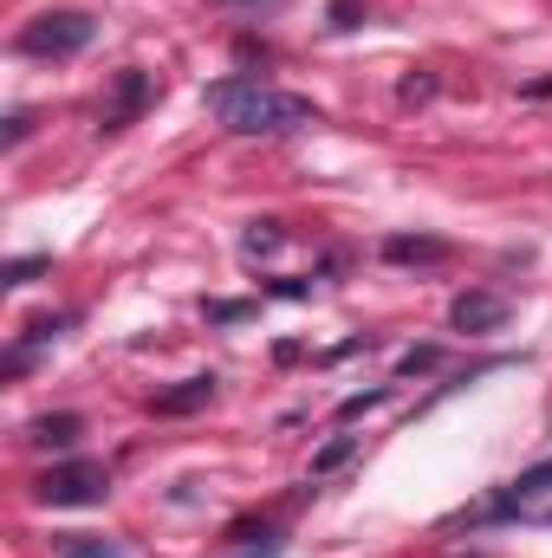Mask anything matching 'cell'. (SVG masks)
Listing matches in <instances>:
<instances>
[{
	"mask_svg": "<svg viewBox=\"0 0 552 558\" xmlns=\"http://www.w3.org/2000/svg\"><path fill=\"white\" fill-rule=\"evenodd\" d=\"M202 98H208V111L221 118V131H235V137H286V131L319 124V105H312V98L279 92L267 78H215Z\"/></svg>",
	"mask_w": 552,
	"mask_h": 558,
	"instance_id": "6da1fadb",
	"label": "cell"
},
{
	"mask_svg": "<svg viewBox=\"0 0 552 558\" xmlns=\"http://www.w3.org/2000/svg\"><path fill=\"white\" fill-rule=\"evenodd\" d=\"M92 33H98V20L92 13H39V20H26L20 26V52L26 59H79L85 46H92Z\"/></svg>",
	"mask_w": 552,
	"mask_h": 558,
	"instance_id": "7a4b0ae2",
	"label": "cell"
},
{
	"mask_svg": "<svg viewBox=\"0 0 552 558\" xmlns=\"http://www.w3.org/2000/svg\"><path fill=\"white\" fill-rule=\"evenodd\" d=\"M105 494H111L105 461H59L33 481V500H46V507H98Z\"/></svg>",
	"mask_w": 552,
	"mask_h": 558,
	"instance_id": "3957f363",
	"label": "cell"
},
{
	"mask_svg": "<svg viewBox=\"0 0 552 558\" xmlns=\"http://www.w3.org/2000/svg\"><path fill=\"white\" fill-rule=\"evenodd\" d=\"M149 98H156V85H149V72L143 65H124L118 78H111V98H105V131H131L143 111H149Z\"/></svg>",
	"mask_w": 552,
	"mask_h": 558,
	"instance_id": "277c9868",
	"label": "cell"
},
{
	"mask_svg": "<svg viewBox=\"0 0 552 558\" xmlns=\"http://www.w3.org/2000/svg\"><path fill=\"white\" fill-rule=\"evenodd\" d=\"M448 325L468 331V338H488V331L507 325V299H501V292H461V299L448 305Z\"/></svg>",
	"mask_w": 552,
	"mask_h": 558,
	"instance_id": "5b68a950",
	"label": "cell"
},
{
	"mask_svg": "<svg viewBox=\"0 0 552 558\" xmlns=\"http://www.w3.org/2000/svg\"><path fill=\"white\" fill-rule=\"evenodd\" d=\"M384 260L391 267H442L448 260V241H435V234H391L384 241Z\"/></svg>",
	"mask_w": 552,
	"mask_h": 558,
	"instance_id": "8992f818",
	"label": "cell"
},
{
	"mask_svg": "<svg viewBox=\"0 0 552 558\" xmlns=\"http://www.w3.org/2000/svg\"><path fill=\"white\" fill-rule=\"evenodd\" d=\"M547 487H552V454H547V461H533L527 474H514V481H507V487H501V494L488 500V513H514V507H527V500H540Z\"/></svg>",
	"mask_w": 552,
	"mask_h": 558,
	"instance_id": "52a82bcc",
	"label": "cell"
},
{
	"mask_svg": "<svg viewBox=\"0 0 552 558\" xmlns=\"http://www.w3.org/2000/svg\"><path fill=\"white\" fill-rule=\"evenodd\" d=\"M208 403H215V377H189V384L163 390L149 410H156V416H195V410H208Z\"/></svg>",
	"mask_w": 552,
	"mask_h": 558,
	"instance_id": "ba28073f",
	"label": "cell"
},
{
	"mask_svg": "<svg viewBox=\"0 0 552 558\" xmlns=\"http://www.w3.org/2000/svg\"><path fill=\"white\" fill-rule=\"evenodd\" d=\"M46 546H52V558H131L118 539H105V533H52Z\"/></svg>",
	"mask_w": 552,
	"mask_h": 558,
	"instance_id": "9c48e42d",
	"label": "cell"
},
{
	"mask_svg": "<svg viewBox=\"0 0 552 558\" xmlns=\"http://www.w3.org/2000/svg\"><path fill=\"white\" fill-rule=\"evenodd\" d=\"M85 435V416H72V410H59V416H39L33 428H26V441L33 448H72Z\"/></svg>",
	"mask_w": 552,
	"mask_h": 558,
	"instance_id": "30bf717a",
	"label": "cell"
},
{
	"mask_svg": "<svg viewBox=\"0 0 552 558\" xmlns=\"http://www.w3.org/2000/svg\"><path fill=\"white\" fill-rule=\"evenodd\" d=\"M358 441H364V435H332V441H325V448L312 454V481H325V474H338V468H345V461L358 454Z\"/></svg>",
	"mask_w": 552,
	"mask_h": 558,
	"instance_id": "8fae6325",
	"label": "cell"
},
{
	"mask_svg": "<svg viewBox=\"0 0 552 558\" xmlns=\"http://www.w3.org/2000/svg\"><path fill=\"white\" fill-rule=\"evenodd\" d=\"M279 221H254L248 234H241V260H267V254H279Z\"/></svg>",
	"mask_w": 552,
	"mask_h": 558,
	"instance_id": "7c38bea8",
	"label": "cell"
},
{
	"mask_svg": "<svg viewBox=\"0 0 552 558\" xmlns=\"http://www.w3.org/2000/svg\"><path fill=\"white\" fill-rule=\"evenodd\" d=\"M254 318V299H208V325H241Z\"/></svg>",
	"mask_w": 552,
	"mask_h": 558,
	"instance_id": "4fadbf2b",
	"label": "cell"
},
{
	"mask_svg": "<svg viewBox=\"0 0 552 558\" xmlns=\"http://www.w3.org/2000/svg\"><path fill=\"white\" fill-rule=\"evenodd\" d=\"M39 274H46V254H26V260H7L0 267V286H33Z\"/></svg>",
	"mask_w": 552,
	"mask_h": 558,
	"instance_id": "5bb4252c",
	"label": "cell"
},
{
	"mask_svg": "<svg viewBox=\"0 0 552 558\" xmlns=\"http://www.w3.org/2000/svg\"><path fill=\"white\" fill-rule=\"evenodd\" d=\"M384 397H391V390H364V397H345V403H338V416H345V422H351V416H364V410H377Z\"/></svg>",
	"mask_w": 552,
	"mask_h": 558,
	"instance_id": "9a60e30c",
	"label": "cell"
},
{
	"mask_svg": "<svg viewBox=\"0 0 552 558\" xmlns=\"http://www.w3.org/2000/svg\"><path fill=\"white\" fill-rule=\"evenodd\" d=\"M358 20H364V7H358V0H332V26H338V33H351Z\"/></svg>",
	"mask_w": 552,
	"mask_h": 558,
	"instance_id": "2e32d148",
	"label": "cell"
},
{
	"mask_svg": "<svg viewBox=\"0 0 552 558\" xmlns=\"http://www.w3.org/2000/svg\"><path fill=\"white\" fill-rule=\"evenodd\" d=\"M429 364H435V344H416V351H404V364H397V371L416 377V371H429Z\"/></svg>",
	"mask_w": 552,
	"mask_h": 558,
	"instance_id": "e0dca14e",
	"label": "cell"
},
{
	"mask_svg": "<svg viewBox=\"0 0 552 558\" xmlns=\"http://www.w3.org/2000/svg\"><path fill=\"white\" fill-rule=\"evenodd\" d=\"M26 131H33V111H13V118H7V143H20Z\"/></svg>",
	"mask_w": 552,
	"mask_h": 558,
	"instance_id": "ac0fdd59",
	"label": "cell"
},
{
	"mask_svg": "<svg viewBox=\"0 0 552 558\" xmlns=\"http://www.w3.org/2000/svg\"><path fill=\"white\" fill-rule=\"evenodd\" d=\"M274 292H279V299H312V286H305V279H274Z\"/></svg>",
	"mask_w": 552,
	"mask_h": 558,
	"instance_id": "d6986e66",
	"label": "cell"
},
{
	"mask_svg": "<svg viewBox=\"0 0 552 558\" xmlns=\"http://www.w3.org/2000/svg\"><path fill=\"white\" fill-rule=\"evenodd\" d=\"M435 92V78H404V105H416V98H429Z\"/></svg>",
	"mask_w": 552,
	"mask_h": 558,
	"instance_id": "ffe728a7",
	"label": "cell"
}]
</instances>
